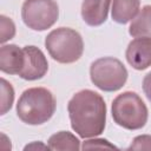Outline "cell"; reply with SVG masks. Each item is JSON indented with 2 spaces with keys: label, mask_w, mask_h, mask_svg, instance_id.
Listing matches in <instances>:
<instances>
[{
  "label": "cell",
  "mask_w": 151,
  "mask_h": 151,
  "mask_svg": "<svg viewBox=\"0 0 151 151\" xmlns=\"http://www.w3.org/2000/svg\"><path fill=\"white\" fill-rule=\"evenodd\" d=\"M71 126L81 138L97 137L106 124V104L103 97L92 90H81L73 94L67 104Z\"/></svg>",
  "instance_id": "6da1fadb"
},
{
  "label": "cell",
  "mask_w": 151,
  "mask_h": 151,
  "mask_svg": "<svg viewBox=\"0 0 151 151\" xmlns=\"http://www.w3.org/2000/svg\"><path fill=\"white\" fill-rule=\"evenodd\" d=\"M55 107L57 100L50 90L31 87L21 93L17 103V114L25 124L41 125L52 118Z\"/></svg>",
  "instance_id": "7a4b0ae2"
},
{
  "label": "cell",
  "mask_w": 151,
  "mask_h": 151,
  "mask_svg": "<svg viewBox=\"0 0 151 151\" xmlns=\"http://www.w3.org/2000/svg\"><path fill=\"white\" fill-rule=\"evenodd\" d=\"M45 47L55 61L60 64H72L83 55L84 41L76 29L59 27L47 34L45 38Z\"/></svg>",
  "instance_id": "3957f363"
},
{
  "label": "cell",
  "mask_w": 151,
  "mask_h": 151,
  "mask_svg": "<svg viewBox=\"0 0 151 151\" xmlns=\"http://www.w3.org/2000/svg\"><path fill=\"white\" fill-rule=\"evenodd\" d=\"M111 111L114 123L126 130H139L144 127L149 117L145 103L132 91L118 94L112 101Z\"/></svg>",
  "instance_id": "277c9868"
},
{
  "label": "cell",
  "mask_w": 151,
  "mask_h": 151,
  "mask_svg": "<svg viewBox=\"0 0 151 151\" xmlns=\"http://www.w3.org/2000/svg\"><path fill=\"white\" fill-rule=\"evenodd\" d=\"M127 70L124 64L113 57H103L94 60L90 67L91 81L101 91L120 90L127 80Z\"/></svg>",
  "instance_id": "5b68a950"
},
{
  "label": "cell",
  "mask_w": 151,
  "mask_h": 151,
  "mask_svg": "<svg viewBox=\"0 0 151 151\" xmlns=\"http://www.w3.org/2000/svg\"><path fill=\"white\" fill-rule=\"evenodd\" d=\"M25 25L33 31L51 28L59 18V7L54 0H25L21 7Z\"/></svg>",
  "instance_id": "8992f818"
},
{
  "label": "cell",
  "mask_w": 151,
  "mask_h": 151,
  "mask_svg": "<svg viewBox=\"0 0 151 151\" xmlns=\"http://www.w3.org/2000/svg\"><path fill=\"white\" fill-rule=\"evenodd\" d=\"M24 66L18 74L25 80L41 79L48 71V63L42 51L35 46H25L24 48Z\"/></svg>",
  "instance_id": "52a82bcc"
},
{
  "label": "cell",
  "mask_w": 151,
  "mask_h": 151,
  "mask_svg": "<svg viewBox=\"0 0 151 151\" xmlns=\"http://www.w3.org/2000/svg\"><path fill=\"white\" fill-rule=\"evenodd\" d=\"M125 57L134 70L143 71L151 66V38L139 37L130 41Z\"/></svg>",
  "instance_id": "ba28073f"
},
{
  "label": "cell",
  "mask_w": 151,
  "mask_h": 151,
  "mask_svg": "<svg viewBox=\"0 0 151 151\" xmlns=\"http://www.w3.org/2000/svg\"><path fill=\"white\" fill-rule=\"evenodd\" d=\"M111 0H83L81 17L88 26L103 25L109 15Z\"/></svg>",
  "instance_id": "9c48e42d"
},
{
  "label": "cell",
  "mask_w": 151,
  "mask_h": 151,
  "mask_svg": "<svg viewBox=\"0 0 151 151\" xmlns=\"http://www.w3.org/2000/svg\"><path fill=\"white\" fill-rule=\"evenodd\" d=\"M24 50L14 44L0 48V70L7 74H19L24 66Z\"/></svg>",
  "instance_id": "30bf717a"
},
{
  "label": "cell",
  "mask_w": 151,
  "mask_h": 151,
  "mask_svg": "<svg viewBox=\"0 0 151 151\" xmlns=\"http://www.w3.org/2000/svg\"><path fill=\"white\" fill-rule=\"evenodd\" d=\"M140 0H113L111 15L117 24H127L139 12Z\"/></svg>",
  "instance_id": "8fae6325"
},
{
  "label": "cell",
  "mask_w": 151,
  "mask_h": 151,
  "mask_svg": "<svg viewBox=\"0 0 151 151\" xmlns=\"http://www.w3.org/2000/svg\"><path fill=\"white\" fill-rule=\"evenodd\" d=\"M129 33L134 38H151V5L144 6L132 19L129 27Z\"/></svg>",
  "instance_id": "7c38bea8"
},
{
  "label": "cell",
  "mask_w": 151,
  "mask_h": 151,
  "mask_svg": "<svg viewBox=\"0 0 151 151\" xmlns=\"http://www.w3.org/2000/svg\"><path fill=\"white\" fill-rule=\"evenodd\" d=\"M50 150H79L80 142L79 139L67 131H60L52 134L48 139Z\"/></svg>",
  "instance_id": "4fadbf2b"
},
{
  "label": "cell",
  "mask_w": 151,
  "mask_h": 151,
  "mask_svg": "<svg viewBox=\"0 0 151 151\" xmlns=\"http://www.w3.org/2000/svg\"><path fill=\"white\" fill-rule=\"evenodd\" d=\"M0 84H1V109H0V112H1V114H5L12 109V105L14 101V90H13L11 83H8L5 78H1Z\"/></svg>",
  "instance_id": "5bb4252c"
},
{
  "label": "cell",
  "mask_w": 151,
  "mask_h": 151,
  "mask_svg": "<svg viewBox=\"0 0 151 151\" xmlns=\"http://www.w3.org/2000/svg\"><path fill=\"white\" fill-rule=\"evenodd\" d=\"M15 35V25L6 15H0V42L5 44Z\"/></svg>",
  "instance_id": "9a60e30c"
},
{
  "label": "cell",
  "mask_w": 151,
  "mask_h": 151,
  "mask_svg": "<svg viewBox=\"0 0 151 151\" xmlns=\"http://www.w3.org/2000/svg\"><path fill=\"white\" fill-rule=\"evenodd\" d=\"M84 150H87V149H116L117 147L111 144L110 142H107L106 139H100V138H94V139H88L86 142L83 143V146H81Z\"/></svg>",
  "instance_id": "2e32d148"
},
{
  "label": "cell",
  "mask_w": 151,
  "mask_h": 151,
  "mask_svg": "<svg viewBox=\"0 0 151 151\" xmlns=\"http://www.w3.org/2000/svg\"><path fill=\"white\" fill-rule=\"evenodd\" d=\"M129 150H151V136L150 134H142L136 137Z\"/></svg>",
  "instance_id": "e0dca14e"
},
{
  "label": "cell",
  "mask_w": 151,
  "mask_h": 151,
  "mask_svg": "<svg viewBox=\"0 0 151 151\" xmlns=\"http://www.w3.org/2000/svg\"><path fill=\"white\" fill-rule=\"evenodd\" d=\"M143 91L149 101L151 103V72H149L143 79Z\"/></svg>",
  "instance_id": "ac0fdd59"
},
{
  "label": "cell",
  "mask_w": 151,
  "mask_h": 151,
  "mask_svg": "<svg viewBox=\"0 0 151 151\" xmlns=\"http://www.w3.org/2000/svg\"><path fill=\"white\" fill-rule=\"evenodd\" d=\"M32 149H42V150H50V146L48 145H44L42 143H38V142H34L32 144H28L25 146V150H32Z\"/></svg>",
  "instance_id": "d6986e66"
}]
</instances>
